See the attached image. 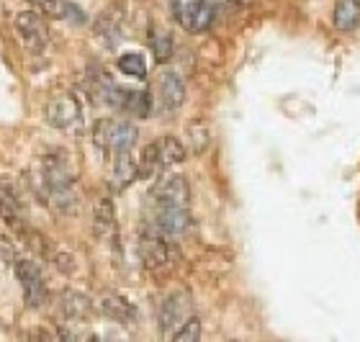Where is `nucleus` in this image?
Listing matches in <instances>:
<instances>
[{
    "instance_id": "0eeeda50",
    "label": "nucleus",
    "mask_w": 360,
    "mask_h": 342,
    "mask_svg": "<svg viewBox=\"0 0 360 342\" xmlns=\"http://www.w3.org/2000/svg\"><path fill=\"white\" fill-rule=\"evenodd\" d=\"M13 29L21 39V44L31 54H41L49 44V26H46L44 15L37 11H21L13 18Z\"/></svg>"
},
{
    "instance_id": "dca6fc26",
    "label": "nucleus",
    "mask_w": 360,
    "mask_h": 342,
    "mask_svg": "<svg viewBox=\"0 0 360 342\" xmlns=\"http://www.w3.org/2000/svg\"><path fill=\"white\" fill-rule=\"evenodd\" d=\"M98 312L113 322H121V324H129V322L136 319L134 304L129 298L119 296V293H111V291L101 293V298H98Z\"/></svg>"
},
{
    "instance_id": "20e7f679",
    "label": "nucleus",
    "mask_w": 360,
    "mask_h": 342,
    "mask_svg": "<svg viewBox=\"0 0 360 342\" xmlns=\"http://www.w3.org/2000/svg\"><path fill=\"white\" fill-rule=\"evenodd\" d=\"M139 258H142L144 268L150 270V273H167L180 260L173 242L162 237V234H158V232H150V234H144L139 239Z\"/></svg>"
},
{
    "instance_id": "f03ea898",
    "label": "nucleus",
    "mask_w": 360,
    "mask_h": 342,
    "mask_svg": "<svg viewBox=\"0 0 360 342\" xmlns=\"http://www.w3.org/2000/svg\"><path fill=\"white\" fill-rule=\"evenodd\" d=\"M186 147L183 141L175 139V137H160L152 144L142 149V157L136 160V170H139V178H155L158 172L173 167V165H180L186 160Z\"/></svg>"
},
{
    "instance_id": "1a4fd4ad",
    "label": "nucleus",
    "mask_w": 360,
    "mask_h": 342,
    "mask_svg": "<svg viewBox=\"0 0 360 342\" xmlns=\"http://www.w3.org/2000/svg\"><path fill=\"white\" fill-rule=\"evenodd\" d=\"M191 222L188 206H152V229L167 239L183 237L191 229Z\"/></svg>"
},
{
    "instance_id": "4468645a",
    "label": "nucleus",
    "mask_w": 360,
    "mask_h": 342,
    "mask_svg": "<svg viewBox=\"0 0 360 342\" xmlns=\"http://www.w3.org/2000/svg\"><path fill=\"white\" fill-rule=\"evenodd\" d=\"M158 98L165 111H178L180 106L186 103V82H183V77L178 72H173V70H165L158 77Z\"/></svg>"
},
{
    "instance_id": "f257e3e1",
    "label": "nucleus",
    "mask_w": 360,
    "mask_h": 342,
    "mask_svg": "<svg viewBox=\"0 0 360 342\" xmlns=\"http://www.w3.org/2000/svg\"><path fill=\"white\" fill-rule=\"evenodd\" d=\"M41 186L46 194V206L57 216H70L77 211L75 175L70 165L57 155H46L41 160Z\"/></svg>"
},
{
    "instance_id": "9b49d317",
    "label": "nucleus",
    "mask_w": 360,
    "mask_h": 342,
    "mask_svg": "<svg viewBox=\"0 0 360 342\" xmlns=\"http://www.w3.org/2000/svg\"><path fill=\"white\" fill-rule=\"evenodd\" d=\"M191 314H193V304H191V296H188L186 291H175V293H170V296L160 304V314H158L162 335H173L175 329H178Z\"/></svg>"
},
{
    "instance_id": "39448f33",
    "label": "nucleus",
    "mask_w": 360,
    "mask_h": 342,
    "mask_svg": "<svg viewBox=\"0 0 360 342\" xmlns=\"http://www.w3.org/2000/svg\"><path fill=\"white\" fill-rule=\"evenodd\" d=\"M170 11L180 29H186L188 34L209 31L217 15V8L211 0H170Z\"/></svg>"
},
{
    "instance_id": "b1692460",
    "label": "nucleus",
    "mask_w": 360,
    "mask_h": 342,
    "mask_svg": "<svg viewBox=\"0 0 360 342\" xmlns=\"http://www.w3.org/2000/svg\"><path fill=\"white\" fill-rule=\"evenodd\" d=\"M226 3H232V6H245V3H250V0H226Z\"/></svg>"
},
{
    "instance_id": "5701e85b",
    "label": "nucleus",
    "mask_w": 360,
    "mask_h": 342,
    "mask_svg": "<svg viewBox=\"0 0 360 342\" xmlns=\"http://www.w3.org/2000/svg\"><path fill=\"white\" fill-rule=\"evenodd\" d=\"M170 337H173V342H198L201 340V322H198V317L191 314Z\"/></svg>"
},
{
    "instance_id": "a211bd4d",
    "label": "nucleus",
    "mask_w": 360,
    "mask_h": 342,
    "mask_svg": "<svg viewBox=\"0 0 360 342\" xmlns=\"http://www.w3.org/2000/svg\"><path fill=\"white\" fill-rule=\"evenodd\" d=\"M113 183L116 188H127L131 186L136 178H139V170H136V160L131 157V152H119L113 155Z\"/></svg>"
},
{
    "instance_id": "9d476101",
    "label": "nucleus",
    "mask_w": 360,
    "mask_h": 342,
    "mask_svg": "<svg viewBox=\"0 0 360 342\" xmlns=\"http://www.w3.org/2000/svg\"><path fill=\"white\" fill-rule=\"evenodd\" d=\"M152 206H188L191 203V186L183 175H162L155 180L150 191Z\"/></svg>"
},
{
    "instance_id": "4be33fe9",
    "label": "nucleus",
    "mask_w": 360,
    "mask_h": 342,
    "mask_svg": "<svg viewBox=\"0 0 360 342\" xmlns=\"http://www.w3.org/2000/svg\"><path fill=\"white\" fill-rule=\"evenodd\" d=\"M150 44H152V52H155V57H158L160 62H167L170 57H173L175 44H173V37H170L167 31H160V29L152 31Z\"/></svg>"
},
{
    "instance_id": "7ed1b4c3",
    "label": "nucleus",
    "mask_w": 360,
    "mask_h": 342,
    "mask_svg": "<svg viewBox=\"0 0 360 342\" xmlns=\"http://www.w3.org/2000/svg\"><path fill=\"white\" fill-rule=\"evenodd\" d=\"M136 139H139V129L127 119H101L93 127V141L111 155L131 152Z\"/></svg>"
},
{
    "instance_id": "f3484780",
    "label": "nucleus",
    "mask_w": 360,
    "mask_h": 342,
    "mask_svg": "<svg viewBox=\"0 0 360 342\" xmlns=\"http://www.w3.org/2000/svg\"><path fill=\"white\" fill-rule=\"evenodd\" d=\"M332 21L338 31H355L360 26V0H338Z\"/></svg>"
},
{
    "instance_id": "f8f14e48",
    "label": "nucleus",
    "mask_w": 360,
    "mask_h": 342,
    "mask_svg": "<svg viewBox=\"0 0 360 342\" xmlns=\"http://www.w3.org/2000/svg\"><path fill=\"white\" fill-rule=\"evenodd\" d=\"M93 309H96V304L90 301L88 293H80V291L65 289L60 296H57V312L62 314V319L85 322V319H90Z\"/></svg>"
},
{
    "instance_id": "2eb2a0df",
    "label": "nucleus",
    "mask_w": 360,
    "mask_h": 342,
    "mask_svg": "<svg viewBox=\"0 0 360 342\" xmlns=\"http://www.w3.org/2000/svg\"><path fill=\"white\" fill-rule=\"evenodd\" d=\"M93 232L101 242H113L116 239V211L108 196H101L93 206Z\"/></svg>"
},
{
    "instance_id": "aec40b11",
    "label": "nucleus",
    "mask_w": 360,
    "mask_h": 342,
    "mask_svg": "<svg viewBox=\"0 0 360 342\" xmlns=\"http://www.w3.org/2000/svg\"><path fill=\"white\" fill-rule=\"evenodd\" d=\"M152 108V101L144 90H124V101H121V111L131 113V116H139V119H147Z\"/></svg>"
},
{
    "instance_id": "6e6552de",
    "label": "nucleus",
    "mask_w": 360,
    "mask_h": 342,
    "mask_svg": "<svg viewBox=\"0 0 360 342\" xmlns=\"http://www.w3.org/2000/svg\"><path fill=\"white\" fill-rule=\"evenodd\" d=\"M46 121L60 132H72L83 121V103L72 93H57L46 103Z\"/></svg>"
},
{
    "instance_id": "412c9836",
    "label": "nucleus",
    "mask_w": 360,
    "mask_h": 342,
    "mask_svg": "<svg viewBox=\"0 0 360 342\" xmlns=\"http://www.w3.org/2000/svg\"><path fill=\"white\" fill-rule=\"evenodd\" d=\"M119 70L129 77H136V80H144L147 77V62L139 52H129L124 57H119Z\"/></svg>"
},
{
    "instance_id": "6ab92c4d",
    "label": "nucleus",
    "mask_w": 360,
    "mask_h": 342,
    "mask_svg": "<svg viewBox=\"0 0 360 342\" xmlns=\"http://www.w3.org/2000/svg\"><path fill=\"white\" fill-rule=\"evenodd\" d=\"M186 137H188V149L193 155H203L211 144V129L203 119H193L186 127Z\"/></svg>"
},
{
    "instance_id": "423d86ee",
    "label": "nucleus",
    "mask_w": 360,
    "mask_h": 342,
    "mask_svg": "<svg viewBox=\"0 0 360 342\" xmlns=\"http://www.w3.org/2000/svg\"><path fill=\"white\" fill-rule=\"evenodd\" d=\"M15 278L21 283L23 298H26V306L29 309H41L49 301V289H46V281L41 270L37 268V262L29 260V258H15Z\"/></svg>"
},
{
    "instance_id": "ddd939ff",
    "label": "nucleus",
    "mask_w": 360,
    "mask_h": 342,
    "mask_svg": "<svg viewBox=\"0 0 360 342\" xmlns=\"http://www.w3.org/2000/svg\"><path fill=\"white\" fill-rule=\"evenodd\" d=\"M127 18V6L124 3H111L96 21V37L105 46H113L121 37V23Z\"/></svg>"
}]
</instances>
